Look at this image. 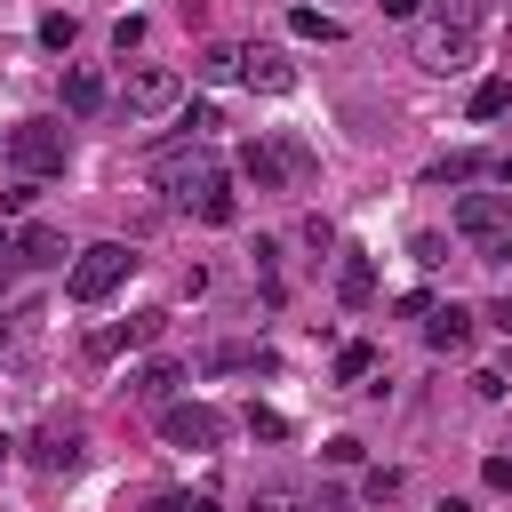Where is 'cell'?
<instances>
[{"label": "cell", "mask_w": 512, "mask_h": 512, "mask_svg": "<svg viewBox=\"0 0 512 512\" xmlns=\"http://www.w3.org/2000/svg\"><path fill=\"white\" fill-rule=\"evenodd\" d=\"M152 184H160V192H176V208H192L200 224H232V216H240V200H232V176L216 168V152H208L200 136H176V144H160V152H152Z\"/></svg>", "instance_id": "obj_1"}, {"label": "cell", "mask_w": 512, "mask_h": 512, "mask_svg": "<svg viewBox=\"0 0 512 512\" xmlns=\"http://www.w3.org/2000/svg\"><path fill=\"white\" fill-rule=\"evenodd\" d=\"M128 272H136V248H128V240H96V248H80V256H72L64 296H72V304H104Z\"/></svg>", "instance_id": "obj_2"}, {"label": "cell", "mask_w": 512, "mask_h": 512, "mask_svg": "<svg viewBox=\"0 0 512 512\" xmlns=\"http://www.w3.org/2000/svg\"><path fill=\"white\" fill-rule=\"evenodd\" d=\"M8 160H16L24 176H64L72 144H64L56 120H16V128H8Z\"/></svg>", "instance_id": "obj_3"}, {"label": "cell", "mask_w": 512, "mask_h": 512, "mask_svg": "<svg viewBox=\"0 0 512 512\" xmlns=\"http://www.w3.org/2000/svg\"><path fill=\"white\" fill-rule=\"evenodd\" d=\"M480 56V24H448V16H432L424 32H416V64L424 72H464Z\"/></svg>", "instance_id": "obj_4"}, {"label": "cell", "mask_w": 512, "mask_h": 512, "mask_svg": "<svg viewBox=\"0 0 512 512\" xmlns=\"http://www.w3.org/2000/svg\"><path fill=\"white\" fill-rule=\"evenodd\" d=\"M176 96H184V80H176L168 64H136V72H128V88H120L128 120H160V112H168Z\"/></svg>", "instance_id": "obj_5"}, {"label": "cell", "mask_w": 512, "mask_h": 512, "mask_svg": "<svg viewBox=\"0 0 512 512\" xmlns=\"http://www.w3.org/2000/svg\"><path fill=\"white\" fill-rule=\"evenodd\" d=\"M160 440H168V448H216V440H224V416L200 408V400H168V408H160Z\"/></svg>", "instance_id": "obj_6"}, {"label": "cell", "mask_w": 512, "mask_h": 512, "mask_svg": "<svg viewBox=\"0 0 512 512\" xmlns=\"http://www.w3.org/2000/svg\"><path fill=\"white\" fill-rule=\"evenodd\" d=\"M456 232H464L472 248L504 240V232H512V192H464V200H456Z\"/></svg>", "instance_id": "obj_7"}, {"label": "cell", "mask_w": 512, "mask_h": 512, "mask_svg": "<svg viewBox=\"0 0 512 512\" xmlns=\"http://www.w3.org/2000/svg\"><path fill=\"white\" fill-rule=\"evenodd\" d=\"M240 80L264 88V96H288V88H296V64H288L272 40H248V48H240Z\"/></svg>", "instance_id": "obj_8"}, {"label": "cell", "mask_w": 512, "mask_h": 512, "mask_svg": "<svg viewBox=\"0 0 512 512\" xmlns=\"http://www.w3.org/2000/svg\"><path fill=\"white\" fill-rule=\"evenodd\" d=\"M80 456H88V432L80 424H40L32 432V464L40 472H80Z\"/></svg>", "instance_id": "obj_9"}, {"label": "cell", "mask_w": 512, "mask_h": 512, "mask_svg": "<svg viewBox=\"0 0 512 512\" xmlns=\"http://www.w3.org/2000/svg\"><path fill=\"white\" fill-rule=\"evenodd\" d=\"M152 336H160V312H128V320H112V328H88V360H112V352L152 344Z\"/></svg>", "instance_id": "obj_10"}, {"label": "cell", "mask_w": 512, "mask_h": 512, "mask_svg": "<svg viewBox=\"0 0 512 512\" xmlns=\"http://www.w3.org/2000/svg\"><path fill=\"white\" fill-rule=\"evenodd\" d=\"M232 168H240V176H248L256 192H288V168H280V144H272V136H248Z\"/></svg>", "instance_id": "obj_11"}, {"label": "cell", "mask_w": 512, "mask_h": 512, "mask_svg": "<svg viewBox=\"0 0 512 512\" xmlns=\"http://www.w3.org/2000/svg\"><path fill=\"white\" fill-rule=\"evenodd\" d=\"M8 256H16V264H64L72 248H64L56 224H16V232H8Z\"/></svg>", "instance_id": "obj_12"}, {"label": "cell", "mask_w": 512, "mask_h": 512, "mask_svg": "<svg viewBox=\"0 0 512 512\" xmlns=\"http://www.w3.org/2000/svg\"><path fill=\"white\" fill-rule=\"evenodd\" d=\"M336 296H344V312H368V304H376V264H368L360 248H344V264H336Z\"/></svg>", "instance_id": "obj_13"}, {"label": "cell", "mask_w": 512, "mask_h": 512, "mask_svg": "<svg viewBox=\"0 0 512 512\" xmlns=\"http://www.w3.org/2000/svg\"><path fill=\"white\" fill-rule=\"evenodd\" d=\"M424 344H432V352H464V344H472V312H464V304H432V312H424Z\"/></svg>", "instance_id": "obj_14"}, {"label": "cell", "mask_w": 512, "mask_h": 512, "mask_svg": "<svg viewBox=\"0 0 512 512\" xmlns=\"http://www.w3.org/2000/svg\"><path fill=\"white\" fill-rule=\"evenodd\" d=\"M176 384H184V368H176V360H144V368L128 376V392H136V400H152V408H168V392H176Z\"/></svg>", "instance_id": "obj_15"}, {"label": "cell", "mask_w": 512, "mask_h": 512, "mask_svg": "<svg viewBox=\"0 0 512 512\" xmlns=\"http://www.w3.org/2000/svg\"><path fill=\"white\" fill-rule=\"evenodd\" d=\"M64 112H104V80L96 72H64Z\"/></svg>", "instance_id": "obj_16"}, {"label": "cell", "mask_w": 512, "mask_h": 512, "mask_svg": "<svg viewBox=\"0 0 512 512\" xmlns=\"http://www.w3.org/2000/svg\"><path fill=\"white\" fill-rule=\"evenodd\" d=\"M480 168H488V160H480V152H440V160H432V168H424V176H432V184H472V176H480Z\"/></svg>", "instance_id": "obj_17"}, {"label": "cell", "mask_w": 512, "mask_h": 512, "mask_svg": "<svg viewBox=\"0 0 512 512\" xmlns=\"http://www.w3.org/2000/svg\"><path fill=\"white\" fill-rule=\"evenodd\" d=\"M288 32H296V40H344V24H336V16H320V8H296V16H288Z\"/></svg>", "instance_id": "obj_18"}, {"label": "cell", "mask_w": 512, "mask_h": 512, "mask_svg": "<svg viewBox=\"0 0 512 512\" xmlns=\"http://www.w3.org/2000/svg\"><path fill=\"white\" fill-rule=\"evenodd\" d=\"M192 72H200V80H232V72H240V48H224V40H216V48H200V64H192Z\"/></svg>", "instance_id": "obj_19"}, {"label": "cell", "mask_w": 512, "mask_h": 512, "mask_svg": "<svg viewBox=\"0 0 512 512\" xmlns=\"http://www.w3.org/2000/svg\"><path fill=\"white\" fill-rule=\"evenodd\" d=\"M504 104H512V80H480L472 88V120H496Z\"/></svg>", "instance_id": "obj_20"}, {"label": "cell", "mask_w": 512, "mask_h": 512, "mask_svg": "<svg viewBox=\"0 0 512 512\" xmlns=\"http://www.w3.org/2000/svg\"><path fill=\"white\" fill-rule=\"evenodd\" d=\"M368 368H376V344H344L336 352V384H360Z\"/></svg>", "instance_id": "obj_21"}, {"label": "cell", "mask_w": 512, "mask_h": 512, "mask_svg": "<svg viewBox=\"0 0 512 512\" xmlns=\"http://www.w3.org/2000/svg\"><path fill=\"white\" fill-rule=\"evenodd\" d=\"M256 512H312V496H296L288 480H272V488H256Z\"/></svg>", "instance_id": "obj_22"}, {"label": "cell", "mask_w": 512, "mask_h": 512, "mask_svg": "<svg viewBox=\"0 0 512 512\" xmlns=\"http://www.w3.org/2000/svg\"><path fill=\"white\" fill-rule=\"evenodd\" d=\"M360 496H368V504H392V496H400V472H392V464H384V472H368V480H360Z\"/></svg>", "instance_id": "obj_23"}, {"label": "cell", "mask_w": 512, "mask_h": 512, "mask_svg": "<svg viewBox=\"0 0 512 512\" xmlns=\"http://www.w3.org/2000/svg\"><path fill=\"white\" fill-rule=\"evenodd\" d=\"M408 256H416V264H448V240H440V232H416Z\"/></svg>", "instance_id": "obj_24"}, {"label": "cell", "mask_w": 512, "mask_h": 512, "mask_svg": "<svg viewBox=\"0 0 512 512\" xmlns=\"http://www.w3.org/2000/svg\"><path fill=\"white\" fill-rule=\"evenodd\" d=\"M72 32H80L72 16H40V40H48V48H72Z\"/></svg>", "instance_id": "obj_25"}, {"label": "cell", "mask_w": 512, "mask_h": 512, "mask_svg": "<svg viewBox=\"0 0 512 512\" xmlns=\"http://www.w3.org/2000/svg\"><path fill=\"white\" fill-rule=\"evenodd\" d=\"M248 432H256V440H280V432H288V416H272V408H248Z\"/></svg>", "instance_id": "obj_26"}, {"label": "cell", "mask_w": 512, "mask_h": 512, "mask_svg": "<svg viewBox=\"0 0 512 512\" xmlns=\"http://www.w3.org/2000/svg\"><path fill=\"white\" fill-rule=\"evenodd\" d=\"M440 16H448V24H480V16H488V0H440Z\"/></svg>", "instance_id": "obj_27"}, {"label": "cell", "mask_w": 512, "mask_h": 512, "mask_svg": "<svg viewBox=\"0 0 512 512\" xmlns=\"http://www.w3.org/2000/svg\"><path fill=\"white\" fill-rule=\"evenodd\" d=\"M136 40H144V16H120V24H112V48H120V56H128V48H136Z\"/></svg>", "instance_id": "obj_28"}, {"label": "cell", "mask_w": 512, "mask_h": 512, "mask_svg": "<svg viewBox=\"0 0 512 512\" xmlns=\"http://www.w3.org/2000/svg\"><path fill=\"white\" fill-rule=\"evenodd\" d=\"M208 128H224V120H216V104H192V112H184V136H208Z\"/></svg>", "instance_id": "obj_29"}, {"label": "cell", "mask_w": 512, "mask_h": 512, "mask_svg": "<svg viewBox=\"0 0 512 512\" xmlns=\"http://www.w3.org/2000/svg\"><path fill=\"white\" fill-rule=\"evenodd\" d=\"M32 184H40V176H24V184H16V192H0V208H8V216H24V208H32V200H40V192H32Z\"/></svg>", "instance_id": "obj_30"}, {"label": "cell", "mask_w": 512, "mask_h": 512, "mask_svg": "<svg viewBox=\"0 0 512 512\" xmlns=\"http://www.w3.org/2000/svg\"><path fill=\"white\" fill-rule=\"evenodd\" d=\"M320 456H328V464H360V440H352V432H336V440H328Z\"/></svg>", "instance_id": "obj_31"}, {"label": "cell", "mask_w": 512, "mask_h": 512, "mask_svg": "<svg viewBox=\"0 0 512 512\" xmlns=\"http://www.w3.org/2000/svg\"><path fill=\"white\" fill-rule=\"evenodd\" d=\"M480 480H488V488H504V496H512V456H488V464H480Z\"/></svg>", "instance_id": "obj_32"}, {"label": "cell", "mask_w": 512, "mask_h": 512, "mask_svg": "<svg viewBox=\"0 0 512 512\" xmlns=\"http://www.w3.org/2000/svg\"><path fill=\"white\" fill-rule=\"evenodd\" d=\"M480 320H488V328H504V336H512V296H496V304H488V312H480Z\"/></svg>", "instance_id": "obj_33"}, {"label": "cell", "mask_w": 512, "mask_h": 512, "mask_svg": "<svg viewBox=\"0 0 512 512\" xmlns=\"http://www.w3.org/2000/svg\"><path fill=\"white\" fill-rule=\"evenodd\" d=\"M488 176H496V184L512 192V152H504V160H488Z\"/></svg>", "instance_id": "obj_34"}, {"label": "cell", "mask_w": 512, "mask_h": 512, "mask_svg": "<svg viewBox=\"0 0 512 512\" xmlns=\"http://www.w3.org/2000/svg\"><path fill=\"white\" fill-rule=\"evenodd\" d=\"M416 8H424V0H384V16H400V24H408Z\"/></svg>", "instance_id": "obj_35"}, {"label": "cell", "mask_w": 512, "mask_h": 512, "mask_svg": "<svg viewBox=\"0 0 512 512\" xmlns=\"http://www.w3.org/2000/svg\"><path fill=\"white\" fill-rule=\"evenodd\" d=\"M144 512H184V496H152V504H144Z\"/></svg>", "instance_id": "obj_36"}, {"label": "cell", "mask_w": 512, "mask_h": 512, "mask_svg": "<svg viewBox=\"0 0 512 512\" xmlns=\"http://www.w3.org/2000/svg\"><path fill=\"white\" fill-rule=\"evenodd\" d=\"M184 512H216V504H208V496H184Z\"/></svg>", "instance_id": "obj_37"}, {"label": "cell", "mask_w": 512, "mask_h": 512, "mask_svg": "<svg viewBox=\"0 0 512 512\" xmlns=\"http://www.w3.org/2000/svg\"><path fill=\"white\" fill-rule=\"evenodd\" d=\"M0 344H8V320H0Z\"/></svg>", "instance_id": "obj_38"}, {"label": "cell", "mask_w": 512, "mask_h": 512, "mask_svg": "<svg viewBox=\"0 0 512 512\" xmlns=\"http://www.w3.org/2000/svg\"><path fill=\"white\" fill-rule=\"evenodd\" d=\"M0 456H8V440H0Z\"/></svg>", "instance_id": "obj_39"}]
</instances>
